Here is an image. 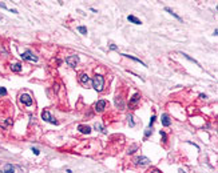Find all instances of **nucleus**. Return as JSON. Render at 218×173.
Here are the masks:
<instances>
[{
	"label": "nucleus",
	"mask_w": 218,
	"mask_h": 173,
	"mask_svg": "<svg viewBox=\"0 0 218 173\" xmlns=\"http://www.w3.org/2000/svg\"><path fill=\"white\" fill-rule=\"evenodd\" d=\"M0 126H3V128H5V126H7V122H5V121H3V120H2V121H0Z\"/></svg>",
	"instance_id": "obj_25"
},
{
	"label": "nucleus",
	"mask_w": 218,
	"mask_h": 173,
	"mask_svg": "<svg viewBox=\"0 0 218 173\" xmlns=\"http://www.w3.org/2000/svg\"><path fill=\"white\" fill-rule=\"evenodd\" d=\"M139 97H140V95H139V93H135V95H134L133 97H131V101H130V104H131V105L137 104V103L139 101Z\"/></svg>",
	"instance_id": "obj_13"
},
{
	"label": "nucleus",
	"mask_w": 218,
	"mask_h": 173,
	"mask_svg": "<svg viewBox=\"0 0 218 173\" xmlns=\"http://www.w3.org/2000/svg\"><path fill=\"white\" fill-rule=\"evenodd\" d=\"M66 63L71 67V68H75V67L78 65V63H79V56H76V55L68 56V57L66 59Z\"/></svg>",
	"instance_id": "obj_3"
},
{
	"label": "nucleus",
	"mask_w": 218,
	"mask_h": 173,
	"mask_svg": "<svg viewBox=\"0 0 218 173\" xmlns=\"http://www.w3.org/2000/svg\"><path fill=\"white\" fill-rule=\"evenodd\" d=\"M165 9H166V11H167V12H169V13H170V15H173V16H174V18H177V19H178V20H181V18H179V16H178V15H177V13H174V12H173V9H170V8H169V7H166V8H165Z\"/></svg>",
	"instance_id": "obj_17"
},
{
	"label": "nucleus",
	"mask_w": 218,
	"mask_h": 173,
	"mask_svg": "<svg viewBox=\"0 0 218 173\" xmlns=\"http://www.w3.org/2000/svg\"><path fill=\"white\" fill-rule=\"evenodd\" d=\"M32 152H33V153H35V155H36V156H38V155H39V153H40V152H39V151H38V149H36V148H32Z\"/></svg>",
	"instance_id": "obj_27"
},
{
	"label": "nucleus",
	"mask_w": 218,
	"mask_h": 173,
	"mask_svg": "<svg viewBox=\"0 0 218 173\" xmlns=\"http://www.w3.org/2000/svg\"><path fill=\"white\" fill-rule=\"evenodd\" d=\"M78 31L80 33H83V35H87V28L86 27H78Z\"/></svg>",
	"instance_id": "obj_19"
},
{
	"label": "nucleus",
	"mask_w": 218,
	"mask_h": 173,
	"mask_svg": "<svg viewBox=\"0 0 218 173\" xmlns=\"http://www.w3.org/2000/svg\"><path fill=\"white\" fill-rule=\"evenodd\" d=\"M13 169H15V168H13L11 164H7L5 165V169H4V172H3V173H15V172H13Z\"/></svg>",
	"instance_id": "obj_14"
},
{
	"label": "nucleus",
	"mask_w": 218,
	"mask_h": 173,
	"mask_svg": "<svg viewBox=\"0 0 218 173\" xmlns=\"http://www.w3.org/2000/svg\"><path fill=\"white\" fill-rule=\"evenodd\" d=\"M79 81H80V84H82V85L87 86V85L90 84V83H91V79H90L88 76L86 75V73H82V75L79 76Z\"/></svg>",
	"instance_id": "obj_6"
},
{
	"label": "nucleus",
	"mask_w": 218,
	"mask_h": 173,
	"mask_svg": "<svg viewBox=\"0 0 218 173\" xmlns=\"http://www.w3.org/2000/svg\"><path fill=\"white\" fill-rule=\"evenodd\" d=\"M42 119L46 120V121H48V122H51V124H58V121H56V120L52 117L51 113H50L48 111H44V112L42 113Z\"/></svg>",
	"instance_id": "obj_5"
},
{
	"label": "nucleus",
	"mask_w": 218,
	"mask_h": 173,
	"mask_svg": "<svg viewBox=\"0 0 218 173\" xmlns=\"http://www.w3.org/2000/svg\"><path fill=\"white\" fill-rule=\"evenodd\" d=\"M110 49H112V51H116V49H118V48H116V45L111 44V45H110Z\"/></svg>",
	"instance_id": "obj_26"
},
{
	"label": "nucleus",
	"mask_w": 218,
	"mask_h": 173,
	"mask_svg": "<svg viewBox=\"0 0 218 173\" xmlns=\"http://www.w3.org/2000/svg\"><path fill=\"white\" fill-rule=\"evenodd\" d=\"M135 164L137 165H147V164H150V160L147 157H138L135 160Z\"/></svg>",
	"instance_id": "obj_9"
},
{
	"label": "nucleus",
	"mask_w": 218,
	"mask_h": 173,
	"mask_svg": "<svg viewBox=\"0 0 218 173\" xmlns=\"http://www.w3.org/2000/svg\"><path fill=\"white\" fill-rule=\"evenodd\" d=\"M106 104H107L106 100H99V101L95 104V111L96 112H103L106 108Z\"/></svg>",
	"instance_id": "obj_7"
},
{
	"label": "nucleus",
	"mask_w": 218,
	"mask_h": 173,
	"mask_svg": "<svg viewBox=\"0 0 218 173\" xmlns=\"http://www.w3.org/2000/svg\"><path fill=\"white\" fill-rule=\"evenodd\" d=\"M0 173H2V171H0Z\"/></svg>",
	"instance_id": "obj_30"
},
{
	"label": "nucleus",
	"mask_w": 218,
	"mask_h": 173,
	"mask_svg": "<svg viewBox=\"0 0 218 173\" xmlns=\"http://www.w3.org/2000/svg\"><path fill=\"white\" fill-rule=\"evenodd\" d=\"M5 95H7V89L4 86H0V97H3V96H5Z\"/></svg>",
	"instance_id": "obj_20"
},
{
	"label": "nucleus",
	"mask_w": 218,
	"mask_h": 173,
	"mask_svg": "<svg viewBox=\"0 0 218 173\" xmlns=\"http://www.w3.org/2000/svg\"><path fill=\"white\" fill-rule=\"evenodd\" d=\"M182 55H183V57H185V59H187V60H190V61H192V63H194V64H197V65H198V67H201V65H199V63H198V61H197V60H194V59H192V57H190V56H189V55H186V53H182Z\"/></svg>",
	"instance_id": "obj_16"
},
{
	"label": "nucleus",
	"mask_w": 218,
	"mask_h": 173,
	"mask_svg": "<svg viewBox=\"0 0 218 173\" xmlns=\"http://www.w3.org/2000/svg\"><path fill=\"white\" fill-rule=\"evenodd\" d=\"M147 173H161V172H159L157 168H153V169H150V171L147 172Z\"/></svg>",
	"instance_id": "obj_23"
},
{
	"label": "nucleus",
	"mask_w": 218,
	"mask_h": 173,
	"mask_svg": "<svg viewBox=\"0 0 218 173\" xmlns=\"http://www.w3.org/2000/svg\"><path fill=\"white\" fill-rule=\"evenodd\" d=\"M154 120H155V115H153L151 120H150V128H151V126H153V124H154Z\"/></svg>",
	"instance_id": "obj_24"
},
{
	"label": "nucleus",
	"mask_w": 218,
	"mask_h": 173,
	"mask_svg": "<svg viewBox=\"0 0 218 173\" xmlns=\"http://www.w3.org/2000/svg\"><path fill=\"white\" fill-rule=\"evenodd\" d=\"M129 122H130V126H134V125H135V122L133 121V116H129Z\"/></svg>",
	"instance_id": "obj_22"
},
{
	"label": "nucleus",
	"mask_w": 218,
	"mask_h": 173,
	"mask_svg": "<svg viewBox=\"0 0 218 173\" xmlns=\"http://www.w3.org/2000/svg\"><path fill=\"white\" fill-rule=\"evenodd\" d=\"M22 59L23 60H27V61H31V63H36L38 61V57L31 52V51H26L22 53Z\"/></svg>",
	"instance_id": "obj_2"
},
{
	"label": "nucleus",
	"mask_w": 218,
	"mask_h": 173,
	"mask_svg": "<svg viewBox=\"0 0 218 173\" xmlns=\"http://www.w3.org/2000/svg\"><path fill=\"white\" fill-rule=\"evenodd\" d=\"M122 56H126V57H129V59H131V60H134V61H138V63H140L142 65H145L146 67V64L143 61H140V59H137L135 56H131V55H122Z\"/></svg>",
	"instance_id": "obj_15"
},
{
	"label": "nucleus",
	"mask_w": 218,
	"mask_h": 173,
	"mask_svg": "<svg viewBox=\"0 0 218 173\" xmlns=\"http://www.w3.org/2000/svg\"><path fill=\"white\" fill-rule=\"evenodd\" d=\"M9 68H11L12 72H20L22 71V64H20V63H13V64H11Z\"/></svg>",
	"instance_id": "obj_12"
},
{
	"label": "nucleus",
	"mask_w": 218,
	"mask_h": 173,
	"mask_svg": "<svg viewBox=\"0 0 218 173\" xmlns=\"http://www.w3.org/2000/svg\"><path fill=\"white\" fill-rule=\"evenodd\" d=\"M78 131L80 133H85V135H88L90 132H91V128H90L88 125H83V124H80L78 125Z\"/></svg>",
	"instance_id": "obj_8"
},
{
	"label": "nucleus",
	"mask_w": 218,
	"mask_h": 173,
	"mask_svg": "<svg viewBox=\"0 0 218 173\" xmlns=\"http://www.w3.org/2000/svg\"><path fill=\"white\" fill-rule=\"evenodd\" d=\"M162 125L163 126H169L170 124H171V121H170V117H169V115H162Z\"/></svg>",
	"instance_id": "obj_10"
},
{
	"label": "nucleus",
	"mask_w": 218,
	"mask_h": 173,
	"mask_svg": "<svg viewBox=\"0 0 218 173\" xmlns=\"http://www.w3.org/2000/svg\"><path fill=\"white\" fill-rule=\"evenodd\" d=\"M20 101L23 103L24 105H32V97L28 95V93H23V95H20Z\"/></svg>",
	"instance_id": "obj_4"
},
{
	"label": "nucleus",
	"mask_w": 218,
	"mask_h": 173,
	"mask_svg": "<svg viewBox=\"0 0 218 173\" xmlns=\"http://www.w3.org/2000/svg\"><path fill=\"white\" fill-rule=\"evenodd\" d=\"M0 20H2V18H0Z\"/></svg>",
	"instance_id": "obj_29"
},
{
	"label": "nucleus",
	"mask_w": 218,
	"mask_h": 173,
	"mask_svg": "<svg viewBox=\"0 0 218 173\" xmlns=\"http://www.w3.org/2000/svg\"><path fill=\"white\" fill-rule=\"evenodd\" d=\"M159 135H161V137H162V139H163V141H165V142H166V140H167V136H166V133H165V132H163V131H161V132H159Z\"/></svg>",
	"instance_id": "obj_21"
},
{
	"label": "nucleus",
	"mask_w": 218,
	"mask_h": 173,
	"mask_svg": "<svg viewBox=\"0 0 218 173\" xmlns=\"http://www.w3.org/2000/svg\"><path fill=\"white\" fill-rule=\"evenodd\" d=\"M95 129H98V131H100L102 133H106V129L103 128V126L100 125V124H98V122H96V124H95Z\"/></svg>",
	"instance_id": "obj_18"
},
{
	"label": "nucleus",
	"mask_w": 218,
	"mask_h": 173,
	"mask_svg": "<svg viewBox=\"0 0 218 173\" xmlns=\"http://www.w3.org/2000/svg\"><path fill=\"white\" fill-rule=\"evenodd\" d=\"M127 20H129V21H131V23H134V24H137V25H140V24H142V21H140L138 18H135L134 15L127 16Z\"/></svg>",
	"instance_id": "obj_11"
},
{
	"label": "nucleus",
	"mask_w": 218,
	"mask_h": 173,
	"mask_svg": "<svg viewBox=\"0 0 218 173\" xmlns=\"http://www.w3.org/2000/svg\"><path fill=\"white\" fill-rule=\"evenodd\" d=\"M0 7H2V8H5V4L4 3H0Z\"/></svg>",
	"instance_id": "obj_28"
},
{
	"label": "nucleus",
	"mask_w": 218,
	"mask_h": 173,
	"mask_svg": "<svg viewBox=\"0 0 218 173\" xmlns=\"http://www.w3.org/2000/svg\"><path fill=\"white\" fill-rule=\"evenodd\" d=\"M92 83V88L95 89L96 92H102L103 88H105V79H103L102 75H96L95 77L91 80Z\"/></svg>",
	"instance_id": "obj_1"
}]
</instances>
